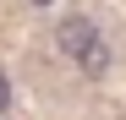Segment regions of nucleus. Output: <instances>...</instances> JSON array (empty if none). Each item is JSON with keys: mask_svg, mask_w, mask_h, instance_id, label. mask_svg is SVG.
Wrapping results in <instances>:
<instances>
[{"mask_svg": "<svg viewBox=\"0 0 126 120\" xmlns=\"http://www.w3.org/2000/svg\"><path fill=\"white\" fill-rule=\"evenodd\" d=\"M33 6H49V0H33Z\"/></svg>", "mask_w": 126, "mask_h": 120, "instance_id": "nucleus-3", "label": "nucleus"}, {"mask_svg": "<svg viewBox=\"0 0 126 120\" xmlns=\"http://www.w3.org/2000/svg\"><path fill=\"white\" fill-rule=\"evenodd\" d=\"M6 104H11V82L0 76V109H6Z\"/></svg>", "mask_w": 126, "mask_h": 120, "instance_id": "nucleus-2", "label": "nucleus"}, {"mask_svg": "<svg viewBox=\"0 0 126 120\" xmlns=\"http://www.w3.org/2000/svg\"><path fill=\"white\" fill-rule=\"evenodd\" d=\"M60 49H66L88 76H99L104 66H110V49H104V38H99V27L88 22V16H66V22H60Z\"/></svg>", "mask_w": 126, "mask_h": 120, "instance_id": "nucleus-1", "label": "nucleus"}]
</instances>
